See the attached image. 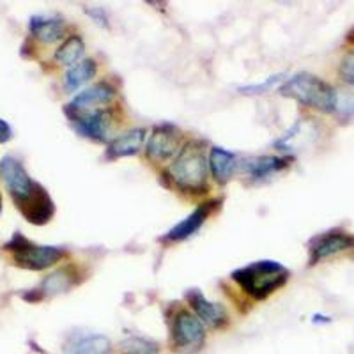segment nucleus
<instances>
[{
	"label": "nucleus",
	"mask_w": 354,
	"mask_h": 354,
	"mask_svg": "<svg viewBox=\"0 0 354 354\" xmlns=\"http://www.w3.org/2000/svg\"><path fill=\"white\" fill-rule=\"evenodd\" d=\"M97 66L93 59H84L82 62L69 68L64 75V88L68 93H75L78 87L87 84L88 80H93L96 77Z\"/></svg>",
	"instance_id": "19"
},
{
	"label": "nucleus",
	"mask_w": 354,
	"mask_h": 354,
	"mask_svg": "<svg viewBox=\"0 0 354 354\" xmlns=\"http://www.w3.org/2000/svg\"><path fill=\"white\" fill-rule=\"evenodd\" d=\"M73 112V110H68ZM112 110L97 109L88 112H73L71 122L82 137L96 142L109 140L110 126H112Z\"/></svg>",
	"instance_id": "7"
},
{
	"label": "nucleus",
	"mask_w": 354,
	"mask_h": 354,
	"mask_svg": "<svg viewBox=\"0 0 354 354\" xmlns=\"http://www.w3.org/2000/svg\"><path fill=\"white\" fill-rule=\"evenodd\" d=\"M73 286V274L69 273L68 268H62V270H57L55 273H52L50 277H46L41 283V292L46 294V296H53V294L64 292L69 287Z\"/></svg>",
	"instance_id": "21"
},
{
	"label": "nucleus",
	"mask_w": 354,
	"mask_h": 354,
	"mask_svg": "<svg viewBox=\"0 0 354 354\" xmlns=\"http://www.w3.org/2000/svg\"><path fill=\"white\" fill-rule=\"evenodd\" d=\"M115 87L110 85L109 82H97V84L84 88L82 93H78L77 96L73 97L71 103L68 105V110L87 112V110H93L97 105H109L110 101L115 97Z\"/></svg>",
	"instance_id": "11"
},
{
	"label": "nucleus",
	"mask_w": 354,
	"mask_h": 354,
	"mask_svg": "<svg viewBox=\"0 0 354 354\" xmlns=\"http://www.w3.org/2000/svg\"><path fill=\"white\" fill-rule=\"evenodd\" d=\"M207 172H209V161L205 160L201 142L195 140L185 144V147L174 158L172 165L169 167V176L174 185L189 194L204 192L207 185Z\"/></svg>",
	"instance_id": "2"
},
{
	"label": "nucleus",
	"mask_w": 354,
	"mask_h": 354,
	"mask_svg": "<svg viewBox=\"0 0 354 354\" xmlns=\"http://www.w3.org/2000/svg\"><path fill=\"white\" fill-rule=\"evenodd\" d=\"M338 77L342 78L347 85H354V50L346 53L338 66Z\"/></svg>",
	"instance_id": "24"
},
{
	"label": "nucleus",
	"mask_w": 354,
	"mask_h": 354,
	"mask_svg": "<svg viewBox=\"0 0 354 354\" xmlns=\"http://www.w3.org/2000/svg\"><path fill=\"white\" fill-rule=\"evenodd\" d=\"M6 250H12L15 252V261L24 266V268H27V270L34 271L46 270V268L59 262L66 255L64 250L59 248V246L32 245L21 234H15L11 243L6 245Z\"/></svg>",
	"instance_id": "4"
},
{
	"label": "nucleus",
	"mask_w": 354,
	"mask_h": 354,
	"mask_svg": "<svg viewBox=\"0 0 354 354\" xmlns=\"http://www.w3.org/2000/svg\"><path fill=\"white\" fill-rule=\"evenodd\" d=\"M186 299H188L189 306H192V310L195 312V315L204 322L205 326L221 328L225 326L227 321H229V317H227V310L223 308V305L209 301L201 290L192 289L189 292H186Z\"/></svg>",
	"instance_id": "10"
},
{
	"label": "nucleus",
	"mask_w": 354,
	"mask_h": 354,
	"mask_svg": "<svg viewBox=\"0 0 354 354\" xmlns=\"http://www.w3.org/2000/svg\"><path fill=\"white\" fill-rule=\"evenodd\" d=\"M0 174H2V179L6 183V188L11 194V197L15 198L18 207L32 197L36 194V189L39 188V185L32 181V177L28 176L27 170L24 169V165L17 158H2V161H0Z\"/></svg>",
	"instance_id": "6"
},
{
	"label": "nucleus",
	"mask_w": 354,
	"mask_h": 354,
	"mask_svg": "<svg viewBox=\"0 0 354 354\" xmlns=\"http://www.w3.org/2000/svg\"><path fill=\"white\" fill-rule=\"evenodd\" d=\"M286 77V75H274V77H270L266 82H262V84H257V85H245V87H239V91L241 93H246V94H261V93H266V91H270L273 85H277L278 82L282 80V78Z\"/></svg>",
	"instance_id": "25"
},
{
	"label": "nucleus",
	"mask_w": 354,
	"mask_h": 354,
	"mask_svg": "<svg viewBox=\"0 0 354 354\" xmlns=\"http://www.w3.org/2000/svg\"><path fill=\"white\" fill-rule=\"evenodd\" d=\"M204 322L188 310L177 312L172 322V349L181 354H195L204 347Z\"/></svg>",
	"instance_id": "5"
},
{
	"label": "nucleus",
	"mask_w": 354,
	"mask_h": 354,
	"mask_svg": "<svg viewBox=\"0 0 354 354\" xmlns=\"http://www.w3.org/2000/svg\"><path fill=\"white\" fill-rule=\"evenodd\" d=\"M289 165V158L280 156H259L252 158L245 163V169L254 179H264L273 174L280 172L282 169Z\"/></svg>",
	"instance_id": "18"
},
{
	"label": "nucleus",
	"mask_w": 354,
	"mask_h": 354,
	"mask_svg": "<svg viewBox=\"0 0 354 354\" xmlns=\"http://www.w3.org/2000/svg\"><path fill=\"white\" fill-rule=\"evenodd\" d=\"M28 28L32 36L43 43H55L64 34V21L55 17H32L28 21Z\"/></svg>",
	"instance_id": "16"
},
{
	"label": "nucleus",
	"mask_w": 354,
	"mask_h": 354,
	"mask_svg": "<svg viewBox=\"0 0 354 354\" xmlns=\"http://www.w3.org/2000/svg\"><path fill=\"white\" fill-rule=\"evenodd\" d=\"M214 204H216V202L198 205L194 213L189 214V216H186L183 221H179L176 227H172V229L167 232V236H165L167 241H183V239L189 238V236H194V234L197 232V230L205 223V220H207V216H209V213H211V209L214 207Z\"/></svg>",
	"instance_id": "13"
},
{
	"label": "nucleus",
	"mask_w": 354,
	"mask_h": 354,
	"mask_svg": "<svg viewBox=\"0 0 354 354\" xmlns=\"http://www.w3.org/2000/svg\"><path fill=\"white\" fill-rule=\"evenodd\" d=\"M335 112L342 119H349L354 117V85L342 88V91H337V106H335Z\"/></svg>",
	"instance_id": "23"
},
{
	"label": "nucleus",
	"mask_w": 354,
	"mask_h": 354,
	"mask_svg": "<svg viewBox=\"0 0 354 354\" xmlns=\"http://www.w3.org/2000/svg\"><path fill=\"white\" fill-rule=\"evenodd\" d=\"M12 137V129L4 119H0V144H6L8 140H11Z\"/></svg>",
	"instance_id": "26"
},
{
	"label": "nucleus",
	"mask_w": 354,
	"mask_h": 354,
	"mask_svg": "<svg viewBox=\"0 0 354 354\" xmlns=\"http://www.w3.org/2000/svg\"><path fill=\"white\" fill-rule=\"evenodd\" d=\"M347 43H354V28L351 30L349 34H347Z\"/></svg>",
	"instance_id": "29"
},
{
	"label": "nucleus",
	"mask_w": 354,
	"mask_h": 354,
	"mask_svg": "<svg viewBox=\"0 0 354 354\" xmlns=\"http://www.w3.org/2000/svg\"><path fill=\"white\" fill-rule=\"evenodd\" d=\"M232 280L254 299H264L289 280V270L277 261H257L232 273Z\"/></svg>",
	"instance_id": "1"
},
{
	"label": "nucleus",
	"mask_w": 354,
	"mask_h": 354,
	"mask_svg": "<svg viewBox=\"0 0 354 354\" xmlns=\"http://www.w3.org/2000/svg\"><path fill=\"white\" fill-rule=\"evenodd\" d=\"M121 354H160L156 342L144 337H128L121 342Z\"/></svg>",
	"instance_id": "22"
},
{
	"label": "nucleus",
	"mask_w": 354,
	"mask_h": 354,
	"mask_svg": "<svg viewBox=\"0 0 354 354\" xmlns=\"http://www.w3.org/2000/svg\"><path fill=\"white\" fill-rule=\"evenodd\" d=\"M145 135H147V131H145L144 128H135L122 133V135L115 137L109 144L106 158H110V160H117V158H126V156L137 154L138 151H140L142 144H144Z\"/></svg>",
	"instance_id": "14"
},
{
	"label": "nucleus",
	"mask_w": 354,
	"mask_h": 354,
	"mask_svg": "<svg viewBox=\"0 0 354 354\" xmlns=\"http://www.w3.org/2000/svg\"><path fill=\"white\" fill-rule=\"evenodd\" d=\"M87 12H88V15H91V17H93V18H96V20H97V24H101V25H103V24H105V25H109V24H106L105 12L101 11V9H88Z\"/></svg>",
	"instance_id": "27"
},
{
	"label": "nucleus",
	"mask_w": 354,
	"mask_h": 354,
	"mask_svg": "<svg viewBox=\"0 0 354 354\" xmlns=\"http://www.w3.org/2000/svg\"><path fill=\"white\" fill-rule=\"evenodd\" d=\"M85 52V44L84 39L80 36H69L64 43L57 48L55 52V61L62 66H68V68H73L75 64L82 62V57H84Z\"/></svg>",
	"instance_id": "20"
},
{
	"label": "nucleus",
	"mask_w": 354,
	"mask_h": 354,
	"mask_svg": "<svg viewBox=\"0 0 354 354\" xmlns=\"http://www.w3.org/2000/svg\"><path fill=\"white\" fill-rule=\"evenodd\" d=\"M64 354H112V342L105 335H77L66 344Z\"/></svg>",
	"instance_id": "15"
},
{
	"label": "nucleus",
	"mask_w": 354,
	"mask_h": 354,
	"mask_svg": "<svg viewBox=\"0 0 354 354\" xmlns=\"http://www.w3.org/2000/svg\"><path fill=\"white\" fill-rule=\"evenodd\" d=\"M238 169V160H236V154L230 153V151L223 149V147H213L209 153V170L213 174V177L216 179L220 185L227 183L230 179V176L234 174V170Z\"/></svg>",
	"instance_id": "17"
},
{
	"label": "nucleus",
	"mask_w": 354,
	"mask_h": 354,
	"mask_svg": "<svg viewBox=\"0 0 354 354\" xmlns=\"http://www.w3.org/2000/svg\"><path fill=\"white\" fill-rule=\"evenodd\" d=\"M179 144H181L179 129L172 124H161L154 128L153 135L147 142V147H145V153L153 161H165L174 154L177 156V153L181 151Z\"/></svg>",
	"instance_id": "9"
},
{
	"label": "nucleus",
	"mask_w": 354,
	"mask_h": 354,
	"mask_svg": "<svg viewBox=\"0 0 354 354\" xmlns=\"http://www.w3.org/2000/svg\"><path fill=\"white\" fill-rule=\"evenodd\" d=\"M20 211L30 223L43 225V223L50 221V218L53 216L55 205H53V201L50 198V195L46 194V189L39 185V188L36 189V194L20 205Z\"/></svg>",
	"instance_id": "12"
},
{
	"label": "nucleus",
	"mask_w": 354,
	"mask_h": 354,
	"mask_svg": "<svg viewBox=\"0 0 354 354\" xmlns=\"http://www.w3.org/2000/svg\"><path fill=\"white\" fill-rule=\"evenodd\" d=\"M354 248V234L344 232V230H330L310 243V266L317 264L322 259L333 257L340 252Z\"/></svg>",
	"instance_id": "8"
},
{
	"label": "nucleus",
	"mask_w": 354,
	"mask_h": 354,
	"mask_svg": "<svg viewBox=\"0 0 354 354\" xmlns=\"http://www.w3.org/2000/svg\"><path fill=\"white\" fill-rule=\"evenodd\" d=\"M280 93L282 96L292 97L308 109H315L324 113L335 112L337 106V91L328 82L306 71L290 77L280 87Z\"/></svg>",
	"instance_id": "3"
},
{
	"label": "nucleus",
	"mask_w": 354,
	"mask_h": 354,
	"mask_svg": "<svg viewBox=\"0 0 354 354\" xmlns=\"http://www.w3.org/2000/svg\"><path fill=\"white\" fill-rule=\"evenodd\" d=\"M330 317H324V315H314V322H330Z\"/></svg>",
	"instance_id": "28"
}]
</instances>
